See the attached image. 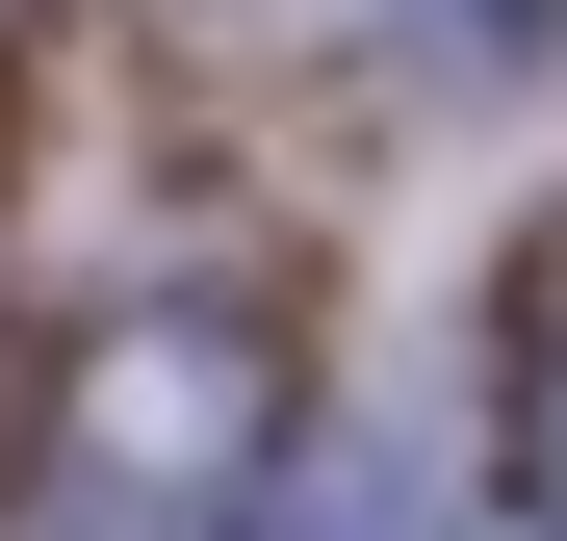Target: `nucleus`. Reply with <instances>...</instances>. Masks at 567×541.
<instances>
[{
  "instance_id": "1",
  "label": "nucleus",
  "mask_w": 567,
  "mask_h": 541,
  "mask_svg": "<svg viewBox=\"0 0 567 541\" xmlns=\"http://www.w3.org/2000/svg\"><path fill=\"white\" fill-rule=\"evenodd\" d=\"M258 490V335L233 310H130L78 361V438H52V516L27 541H181Z\"/></svg>"
},
{
  "instance_id": "2",
  "label": "nucleus",
  "mask_w": 567,
  "mask_h": 541,
  "mask_svg": "<svg viewBox=\"0 0 567 541\" xmlns=\"http://www.w3.org/2000/svg\"><path fill=\"white\" fill-rule=\"evenodd\" d=\"M284 541H439V438H336V465L284 490Z\"/></svg>"
},
{
  "instance_id": "3",
  "label": "nucleus",
  "mask_w": 567,
  "mask_h": 541,
  "mask_svg": "<svg viewBox=\"0 0 567 541\" xmlns=\"http://www.w3.org/2000/svg\"><path fill=\"white\" fill-rule=\"evenodd\" d=\"M567 27V0H439V52H542Z\"/></svg>"
}]
</instances>
